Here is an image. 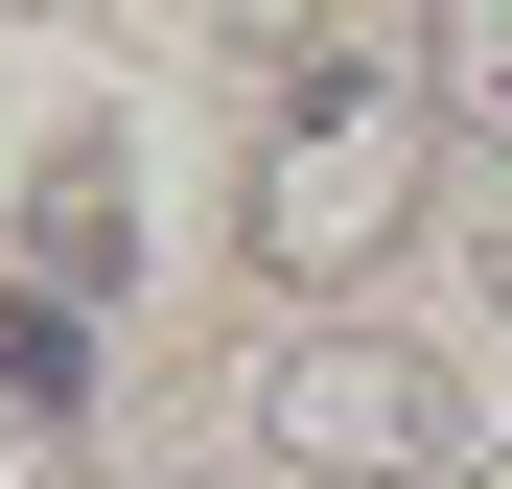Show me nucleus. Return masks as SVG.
I'll return each instance as SVG.
<instances>
[{"instance_id":"7ed1b4c3","label":"nucleus","mask_w":512,"mask_h":489,"mask_svg":"<svg viewBox=\"0 0 512 489\" xmlns=\"http://www.w3.org/2000/svg\"><path fill=\"white\" fill-rule=\"evenodd\" d=\"M117 257H140V210H117V140L70 117V140L24 163V280H47V303H117Z\"/></svg>"},{"instance_id":"f257e3e1","label":"nucleus","mask_w":512,"mask_h":489,"mask_svg":"<svg viewBox=\"0 0 512 489\" xmlns=\"http://www.w3.org/2000/svg\"><path fill=\"white\" fill-rule=\"evenodd\" d=\"M419 187H443L419 24H303L280 70H256V187H233L256 280H373L396 233H419Z\"/></svg>"},{"instance_id":"6e6552de","label":"nucleus","mask_w":512,"mask_h":489,"mask_svg":"<svg viewBox=\"0 0 512 489\" xmlns=\"http://www.w3.org/2000/svg\"><path fill=\"white\" fill-rule=\"evenodd\" d=\"M489 303H512V233H489Z\"/></svg>"},{"instance_id":"f03ea898","label":"nucleus","mask_w":512,"mask_h":489,"mask_svg":"<svg viewBox=\"0 0 512 489\" xmlns=\"http://www.w3.org/2000/svg\"><path fill=\"white\" fill-rule=\"evenodd\" d=\"M256 443L326 466V489H419V466L466 489V443H489V420H443V373H419L396 326H303V350L256 373Z\"/></svg>"},{"instance_id":"0eeeda50","label":"nucleus","mask_w":512,"mask_h":489,"mask_svg":"<svg viewBox=\"0 0 512 489\" xmlns=\"http://www.w3.org/2000/svg\"><path fill=\"white\" fill-rule=\"evenodd\" d=\"M466 489H512V420H489V443H466Z\"/></svg>"},{"instance_id":"20e7f679","label":"nucleus","mask_w":512,"mask_h":489,"mask_svg":"<svg viewBox=\"0 0 512 489\" xmlns=\"http://www.w3.org/2000/svg\"><path fill=\"white\" fill-rule=\"evenodd\" d=\"M0 396H24V443H70V420H94V303L0 280Z\"/></svg>"},{"instance_id":"423d86ee","label":"nucleus","mask_w":512,"mask_h":489,"mask_svg":"<svg viewBox=\"0 0 512 489\" xmlns=\"http://www.w3.org/2000/svg\"><path fill=\"white\" fill-rule=\"evenodd\" d=\"M0 489H70V443H24V420H0Z\"/></svg>"},{"instance_id":"39448f33","label":"nucleus","mask_w":512,"mask_h":489,"mask_svg":"<svg viewBox=\"0 0 512 489\" xmlns=\"http://www.w3.org/2000/svg\"><path fill=\"white\" fill-rule=\"evenodd\" d=\"M419 94H443V163L512 140V0H443V24H419Z\"/></svg>"}]
</instances>
